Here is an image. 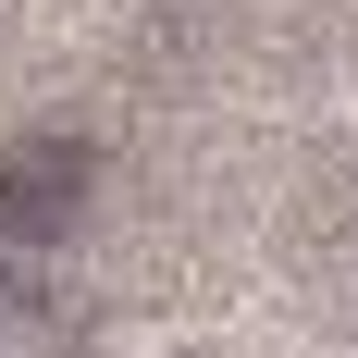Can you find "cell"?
<instances>
[{
	"label": "cell",
	"instance_id": "6da1fadb",
	"mask_svg": "<svg viewBox=\"0 0 358 358\" xmlns=\"http://www.w3.org/2000/svg\"><path fill=\"white\" fill-rule=\"evenodd\" d=\"M74 185H87V148H62V136L13 148V161H0V222H25V235H62Z\"/></svg>",
	"mask_w": 358,
	"mask_h": 358
},
{
	"label": "cell",
	"instance_id": "7a4b0ae2",
	"mask_svg": "<svg viewBox=\"0 0 358 358\" xmlns=\"http://www.w3.org/2000/svg\"><path fill=\"white\" fill-rule=\"evenodd\" d=\"M74 358H198V346H185L173 309H99V322L74 334Z\"/></svg>",
	"mask_w": 358,
	"mask_h": 358
}]
</instances>
